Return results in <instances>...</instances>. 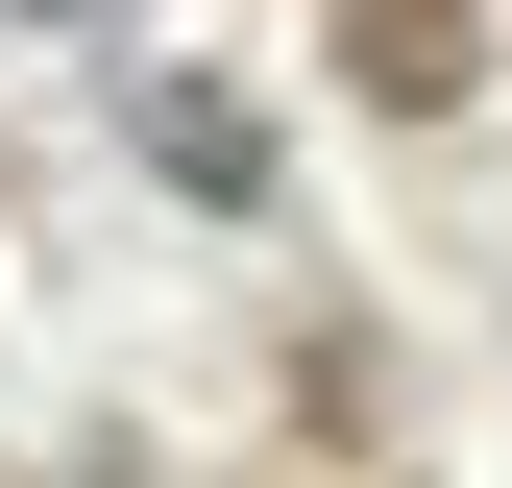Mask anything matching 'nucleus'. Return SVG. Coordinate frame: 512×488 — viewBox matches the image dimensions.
I'll list each match as a JSON object with an SVG mask.
<instances>
[{
    "mask_svg": "<svg viewBox=\"0 0 512 488\" xmlns=\"http://www.w3.org/2000/svg\"><path fill=\"white\" fill-rule=\"evenodd\" d=\"M488 74V0H342V98H391V122H439Z\"/></svg>",
    "mask_w": 512,
    "mask_h": 488,
    "instance_id": "f03ea898",
    "label": "nucleus"
},
{
    "mask_svg": "<svg viewBox=\"0 0 512 488\" xmlns=\"http://www.w3.org/2000/svg\"><path fill=\"white\" fill-rule=\"evenodd\" d=\"M0 25H122V0H0Z\"/></svg>",
    "mask_w": 512,
    "mask_h": 488,
    "instance_id": "7ed1b4c3",
    "label": "nucleus"
},
{
    "mask_svg": "<svg viewBox=\"0 0 512 488\" xmlns=\"http://www.w3.org/2000/svg\"><path fill=\"white\" fill-rule=\"evenodd\" d=\"M122 147H147L171 196H220V220H269V122H244L220 74H122Z\"/></svg>",
    "mask_w": 512,
    "mask_h": 488,
    "instance_id": "f257e3e1",
    "label": "nucleus"
}]
</instances>
